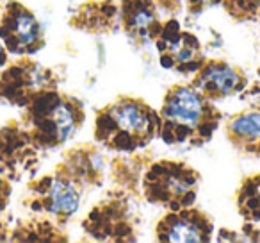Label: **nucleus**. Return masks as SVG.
I'll return each instance as SVG.
<instances>
[{"label": "nucleus", "mask_w": 260, "mask_h": 243, "mask_svg": "<svg viewBox=\"0 0 260 243\" xmlns=\"http://www.w3.org/2000/svg\"><path fill=\"white\" fill-rule=\"evenodd\" d=\"M15 31L22 45L34 43V41L38 40V33H40V31H38L36 20L30 15H27V13H20L15 18Z\"/></svg>", "instance_id": "6e6552de"}, {"label": "nucleus", "mask_w": 260, "mask_h": 243, "mask_svg": "<svg viewBox=\"0 0 260 243\" xmlns=\"http://www.w3.org/2000/svg\"><path fill=\"white\" fill-rule=\"evenodd\" d=\"M164 115L171 122L194 127V125H198L203 115V102L200 95L192 91L191 88H178L168 98Z\"/></svg>", "instance_id": "f257e3e1"}, {"label": "nucleus", "mask_w": 260, "mask_h": 243, "mask_svg": "<svg viewBox=\"0 0 260 243\" xmlns=\"http://www.w3.org/2000/svg\"><path fill=\"white\" fill-rule=\"evenodd\" d=\"M130 23H132V27H134L138 33H141L143 36H145V33L150 29V25L153 23V15L150 9L146 8H138L134 11V15H132V18H130Z\"/></svg>", "instance_id": "1a4fd4ad"}, {"label": "nucleus", "mask_w": 260, "mask_h": 243, "mask_svg": "<svg viewBox=\"0 0 260 243\" xmlns=\"http://www.w3.org/2000/svg\"><path fill=\"white\" fill-rule=\"evenodd\" d=\"M112 120L119 129L132 134H143L150 129V116L141 105L134 102H123V104L114 105L111 111Z\"/></svg>", "instance_id": "f03ea898"}, {"label": "nucleus", "mask_w": 260, "mask_h": 243, "mask_svg": "<svg viewBox=\"0 0 260 243\" xmlns=\"http://www.w3.org/2000/svg\"><path fill=\"white\" fill-rule=\"evenodd\" d=\"M164 238L168 241H202V229L194 224L192 220H187V218H177L173 220L166 229V236Z\"/></svg>", "instance_id": "39448f33"}, {"label": "nucleus", "mask_w": 260, "mask_h": 243, "mask_svg": "<svg viewBox=\"0 0 260 243\" xmlns=\"http://www.w3.org/2000/svg\"><path fill=\"white\" fill-rule=\"evenodd\" d=\"M232 131L246 140H260V113H248L232 122Z\"/></svg>", "instance_id": "423d86ee"}, {"label": "nucleus", "mask_w": 260, "mask_h": 243, "mask_svg": "<svg viewBox=\"0 0 260 243\" xmlns=\"http://www.w3.org/2000/svg\"><path fill=\"white\" fill-rule=\"evenodd\" d=\"M52 116H54V125L57 129L59 140H66L72 134L73 127H75V116H73L72 107L68 104H59L54 109Z\"/></svg>", "instance_id": "0eeeda50"}, {"label": "nucleus", "mask_w": 260, "mask_h": 243, "mask_svg": "<svg viewBox=\"0 0 260 243\" xmlns=\"http://www.w3.org/2000/svg\"><path fill=\"white\" fill-rule=\"evenodd\" d=\"M50 209L54 213L70 214L79 207V193L68 181H55L50 188Z\"/></svg>", "instance_id": "20e7f679"}, {"label": "nucleus", "mask_w": 260, "mask_h": 243, "mask_svg": "<svg viewBox=\"0 0 260 243\" xmlns=\"http://www.w3.org/2000/svg\"><path fill=\"white\" fill-rule=\"evenodd\" d=\"M200 84L214 93L226 95L239 84V75L228 66H209L200 77Z\"/></svg>", "instance_id": "7ed1b4c3"}]
</instances>
